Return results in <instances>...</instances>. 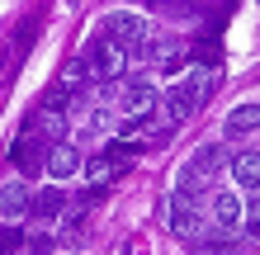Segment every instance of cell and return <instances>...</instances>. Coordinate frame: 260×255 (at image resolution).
<instances>
[{"label": "cell", "mask_w": 260, "mask_h": 255, "mask_svg": "<svg viewBox=\"0 0 260 255\" xmlns=\"http://www.w3.org/2000/svg\"><path fill=\"white\" fill-rule=\"evenodd\" d=\"M156 66H161V71H171V76H175V71L185 66V48H171V43L161 48V43H156Z\"/></svg>", "instance_id": "cell-16"}, {"label": "cell", "mask_w": 260, "mask_h": 255, "mask_svg": "<svg viewBox=\"0 0 260 255\" xmlns=\"http://www.w3.org/2000/svg\"><path fill=\"white\" fill-rule=\"evenodd\" d=\"M227 137H246V132H260V104H237L227 114Z\"/></svg>", "instance_id": "cell-8"}, {"label": "cell", "mask_w": 260, "mask_h": 255, "mask_svg": "<svg viewBox=\"0 0 260 255\" xmlns=\"http://www.w3.org/2000/svg\"><path fill=\"white\" fill-rule=\"evenodd\" d=\"M246 217H251V222H260V194H255V199L246 203Z\"/></svg>", "instance_id": "cell-21"}, {"label": "cell", "mask_w": 260, "mask_h": 255, "mask_svg": "<svg viewBox=\"0 0 260 255\" xmlns=\"http://www.w3.org/2000/svg\"><path fill=\"white\" fill-rule=\"evenodd\" d=\"M251 236H260V222H251Z\"/></svg>", "instance_id": "cell-22"}, {"label": "cell", "mask_w": 260, "mask_h": 255, "mask_svg": "<svg viewBox=\"0 0 260 255\" xmlns=\"http://www.w3.org/2000/svg\"><path fill=\"white\" fill-rule=\"evenodd\" d=\"M43 170L62 185V179H71L76 170H81V152H76V147H67V142H52V147H48V161H43Z\"/></svg>", "instance_id": "cell-5"}, {"label": "cell", "mask_w": 260, "mask_h": 255, "mask_svg": "<svg viewBox=\"0 0 260 255\" xmlns=\"http://www.w3.org/2000/svg\"><path fill=\"white\" fill-rule=\"evenodd\" d=\"M189 166H194L199 175H208V179H213V175H218V170L227 166V152H222L218 142H204V147H194V156H189Z\"/></svg>", "instance_id": "cell-11"}, {"label": "cell", "mask_w": 260, "mask_h": 255, "mask_svg": "<svg viewBox=\"0 0 260 255\" xmlns=\"http://www.w3.org/2000/svg\"><path fill=\"white\" fill-rule=\"evenodd\" d=\"M213 199V185H208V175H199L194 166H185L180 170V179H175V194H171V208H204Z\"/></svg>", "instance_id": "cell-3"}, {"label": "cell", "mask_w": 260, "mask_h": 255, "mask_svg": "<svg viewBox=\"0 0 260 255\" xmlns=\"http://www.w3.org/2000/svg\"><path fill=\"white\" fill-rule=\"evenodd\" d=\"M213 222H218V232H232L241 222V199L237 194H213Z\"/></svg>", "instance_id": "cell-12"}, {"label": "cell", "mask_w": 260, "mask_h": 255, "mask_svg": "<svg viewBox=\"0 0 260 255\" xmlns=\"http://www.w3.org/2000/svg\"><path fill=\"white\" fill-rule=\"evenodd\" d=\"M227 166H232V179L241 189H260V152H241V156L227 161Z\"/></svg>", "instance_id": "cell-9"}, {"label": "cell", "mask_w": 260, "mask_h": 255, "mask_svg": "<svg viewBox=\"0 0 260 255\" xmlns=\"http://www.w3.org/2000/svg\"><path fill=\"white\" fill-rule=\"evenodd\" d=\"M81 62L90 66V76H95V81H118V76H123V66H128V52L118 48L114 38H90L85 48H81Z\"/></svg>", "instance_id": "cell-1"}, {"label": "cell", "mask_w": 260, "mask_h": 255, "mask_svg": "<svg viewBox=\"0 0 260 255\" xmlns=\"http://www.w3.org/2000/svg\"><path fill=\"white\" fill-rule=\"evenodd\" d=\"M100 33H104V38H114L118 48L128 52V48H137V43L151 33V28H147L142 14H133V10H109V14L100 19Z\"/></svg>", "instance_id": "cell-2"}, {"label": "cell", "mask_w": 260, "mask_h": 255, "mask_svg": "<svg viewBox=\"0 0 260 255\" xmlns=\"http://www.w3.org/2000/svg\"><path fill=\"white\" fill-rule=\"evenodd\" d=\"M237 241H204V255H237Z\"/></svg>", "instance_id": "cell-17"}, {"label": "cell", "mask_w": 260, "mask_h": 255, "mask_svg": "<svg viewBox=\"0 0 260 255\" xmlns=\"http://www.w3.org/2000/svg\"><path fill=\"white\" fill-rule=\"evenodd\" d=\"M28 213H38L43 222H52V217H67V194H62V185H52V189L34 194V203H28Z\"/></svg>", "instance_id": "cell-7"}, {"label": "cell", "mask_w": 260, "mask_h": 255, "mask_svg": "<svg viewBox=\"0 0 260 255\" xmlns=\"http://www.w3.org/2000/svg\"><path fill=\"white\" fill-rule=\"evenodd\" d=\"M14 246H19V232H5V236H0V255H14Z\"/></svg>", "instance_id": "cell-19"}, {"label": "cell", "mask_w": 260, "mask_h": 255, "mask_svg": "<svg viewBox=\"0 0 260 255\" xmlns=\"http://www.w3.org/2000/svg\"><path fill=\"white\" fill-rule=\"evenodd\" d=\"M90 128H95V132H104V128H109V114H104V109H95V118H90Z\"/></svg>", "instance_id": "cell-20"}, {"label": "cell", "mask_w": 260, "mask_h": 255, "mask_svg": "<svg viewBox=\"0 0 260 255\" xmlns=\"http://www.w3.org/2000/svg\"><path fill=\"white\" fill-rule=\"evenodd\" d=\"M156 99H161L156 90L137 81V85L123 90V114H128V118H151V114H156Z\"/></svg>", "instance_id": "cell-6"}, {"label": "cell", "mask_w": 260, "mask_h": 255, "mask_svg": "<svg viewBox=\"0 0 260 255\" xmlns=\"http://www.w3.org/2000/svg\"><path fill=\"white\" fill-rule=\"evenodd\" d=\"M171 232H175V236H185V241H189V236L199 232V217L189 213V208H171Z\"/></svg>", "instance_id": "cell-15"}, {"label": "cell", "mask_w": 260, "mask_h": 255, "mask_svg": "<svg viewBox=\"0 0 260 255\" xmlns=\"http://www.w3.org/2000/svg\"><path fill=\"white\" fill-rule=\"evenodd\" d=\"M28 203H34V194H28L24 185H5V189H0V217H5V222L24 217V213H28Z\"/></svg>", "instance_id": "cell-10"}, {"label": "cell", "mask_w": 260, "mask_h": 255, "mask_svg": "<svg viewBox=\"0 0 260 255\" xmlns=\"http://www.w3.org/2000/svg\"><path fill=\"white\" fill-rule=\"evenodd\" d=\"M28 250H34V255H52V236H34Z\"/></svg>", "instance_id": "cell-18"}, {"label": "cell", "mask_w": 260, "mask_h": 255, "mask_svg": "<svg viewBox=\"0 0 260 255\" xmlns=\"http://www.w3.org/2000/svg\"><path fill=\"white\" fill-rule=\"evenodd\" d=\"M104 156H109L114 170H128L133 161L142 156V147H137V142H109V147H104Z\"/></svg>", "instance_id": "cell-13"}, {"label": "cell", "mask_w": 260, "mask_h": 255, "mask_svg": "<svg viewBox=\"0 0 260 255\" xmlns=\"http://www.w3.org/2000/svg\"><path fill=\"white\" fill-rule=\"evenodd\" d=\"M10 161L19 166V175H34V170L43 166V161H48V147L38 142V132H34V128H28L24 137H19V142L10 147Z\"/></svg>", "instance_id": "cell-4"}, {"label": "cell", "mask_w": 260, "mask_h": 255, "mask_svg": "<svg viewBox=\"0 0 260 255\" xmlns=\"http://www.w3.org/2000/svg\"><path fill=\"white\" fill-rule=\"evenodd\" d=\"M81 170L90 175V185H95V189H100V185H109V179L118 175V170L109 166V156H90V161H81Z\"/></svg>", "instance_id": "cell-14"}]
</instances>
